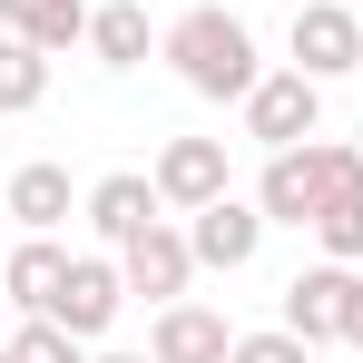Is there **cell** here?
I'll use <instances>...</instances> for the list:
<instances>
[{"instance_id":"1","label":"cell","mask_w":363,"mask_h":363,"mask_svg":"<svg viewBox=\"0 0 363 363\" xmlns=\"http://www.w3.org/2000/svg\"><path fill=\"white\" fill-rule=\"evenodd\" d=\"M157 50H167V69H177L196 99H236L245 108V89L265 79V60H255V30H245L236 10H177L167 30H157Z\"/></svg>"},{"instance_id":"2","label":"cell","mask_w":363,"mask_h":363,"mask_svg":"<svg viewBox=\"0 0 363 363\" xmlns=\"http://www.w3.org/2000/svg\"><path fill=\"white\" fill-rule=\"evenodd\" d=\"M354 167V147H334V138H304V147H275L265 157V177H255V206H265V226H314V206L334 196V177Z\"/></svg>"},{"instance_id":"3","label":"cell","mask_w":363,"mask_h":363,"mask_svg":"<svg viewBox=\"0 0 363 363\" xmlns=\"http://www.w3.org/2000/svg\"><path fill=\"white\" fill-rule=\"evenodd\" d=\"M324 128V79H304V69H265L255 89H245V138L275 157V147H304Z\"/></svg>"},{"instance_id":"4","label":"cell","mask_w":363,"mask_h":363,"mask_svg":"<svg viewBox=\"0 0 363 363\" xmlns=\"http://www.w3.org/2000/svg\"><path fill=\"white\" fill-rule=\"evenodd\" d=\"M285 50H295L304 79H344V69H363V20L344 0H304L295 30H285Z\"/></svg>"},{"instance_id":"5","label":"cell","mask_w":363,"mask_h":363,"mask_svg":"<svg viewBox=\"0 0 363 363\" xmlns=\"http://www.w3.org/2000/svg\"><path fill=\"white\" fill-rule=\"evenodd\" d=\"M118 304H128V275H118V255H69V275H60V304H50V324H69V334L89 344V334H108V324H118Z\"/></svg>"},{"instance_id":"6","label":"cell","mask_w":363,"mask_h":363,"mask_svg":"<svg viewBox=\"0 0 363 363\" xmlns=\"http://www.w3.org/2000/svg\"><path fill=\"white\" fill-rule=\"evenodd\" d=\"M186 245H196V265L236 275V265H255V245H265V206L226 186L216 206H196V216H186Z\"/></svg>"},{"instance_id":"7","label":"cell","mask_w":363,"mask_h":363,"mask_svg":"<svg viewBox=\"0 0 363 363\" xmlns=\"http://www.w3.org/2000/svg\"><path fill=\"white\" fill-rule=\"evenodd\" d=\"M118 275H128V295H147V304H177L186 295V275H196V245H186V226H147V236H128L118 245Z\"/></svg>"},{"instance_id":"8","label":"cell","mask_w":363,"mask_h":363,"mask_svg":"<svg viewBox=\"0 0 363 363\" xmlns=\"http://www.w3.org/2000/svg\"><path fill=\"white\" fill-rule=\"evenodd\" d=\"M147 177H157V196H167L177 216H196V206H216V196H226V138H167Z\"/></svg>"},{"instance_id":"9","label":"cell","mask_w":363,"mask_h":363,"mask_svg":"<svg viewBox=\"0 0 363 363\" xmlns=\"http://www.w3.org/2000/svg\"><path fill=\"white\" fill-rule=\"evenodd\" d=\"M236 354V324L216 314V304H157V324H147V363H226Z\"/></svg>"},{"instance_id":"10","label":"cell","mask_w":363,"mask_h":363,"mask_svg":"<svg viewBox=\"0 0 363 363\" xmlns=\"http://www.w3.org/2000/svg\"><path fill=\"white\" fill-rule=\"evenodd\" d=\"M344 304H354V265H304L295 285H285V334H304V344H344Z\"/></svg>"},{"instance_id":"11","label":"cell","mask_w":363,"mask_h":363,"mask_svg":"<svg viewBox=\"0 0 363 363\" xmlns=\"http://www.w3.org/2000/svg\"><path fill=\"white\" fill-rule=\"evenodd\" d=\"M79 216L99 226L108 245H128V236H147L157 216H167V196H157V177H138V167H118V177H99L89 196H79Z\"/></svg>"},{"instance_id":"12","label":"cell","mask_w":363,"mask_h":363,"mask_svg":"<svg viewBox=\"0 0 363 363\" xmlns=\"http://www.w3.org/2000/svg\"><path fill=\"white\" fill-rule=\"evenodd\" d=\"M69 206H79V196H69V167H60V157H30V167L10 177V216H20V236H60Z\"/></svg>"},{"instance_id":"13","label":"cell","mask_w":363,"mask_h":363,"mask_svg":"<svg viewBox=\"0 0 363 363\" xmlns=\"http://www.w3.org/2000/svg\"><path fill=\"white\" fill-rule=\"evenodd\" d=\"M0 265H10V304H20V314H50V304H60V275H69L60 236H20Z\"/></svg>"},{"instance_id":"14","label":"cell","mask_w":363,"mask_h":363,"mask_svg":"<svg viewBox=\"0 0 363 363\" xmlns=\"http://www.w3.org/2000/svg\"><path fill=\"white\" fill-rule=\"evenodd\" d=\"M0 30L40 40V50H79L89 40V0H0Z\"/></svg>"},{"instance_id":"15","label":"cell","mask_w":363,"mask_h":363,"mask_svg":"<svg viewBox=\"0 0 363 363\" xmlns=\"http://www.w3.org/2000/svg\"><path fill=\"white\" fill-rule=\"evenodd\" d=\"M147 40H157V30H147V10H138V0L89 10V50H99V69H138V60H147Z\"/></svg>"},{"instance_id":"16","label":"cell","mask_w":363,"mask_h":363,"mask_svg":"<svg viewBox=\"0 0 363 363\" xmlns=\"http://www.w3.org/2000/svg\"><path fill=\"white\" fill-rule=\"evenodd\" d=\"M40 99H50V50H40V40H10V30H0V118L40 108Z\"/></svg>"},{"instance_id":"17","label":"cell","mask_w":363,"mask_h":363,"mask_svg":"<svg viewBox=\"0 0 363 363\" xmlns=\"http://www.w3.org/2000/svg\"><path fill=\"white\" fill-rule=\"evenodd\" d=\"M10 363H89V354H79V334H69V324H50V314H30V324L10 334Z\"/></svg>"},{"instance_id":"18","label":"cell","mask_w":363,"mask_h":363,"mask_svg":"<svg viewBox=\"0 0 363 363\" xmlns=\"http://www.w3.org/2000/svg\"><path fill=\"white\" fill-rule=\"evenodd\" d=\"M226 363H314V344L275 324V334H236V354H226Z\"/></svg>"},{"instance_id":"19","label":"cell","mask_w":363,"mask_h":363,"mask_svg":"<svg viewBox=\"0 0 363 363\" xmlns=\"http://www.w3.org/2000/svg\"><path fill=\"white\" fill-rule=\"evenodd\" d=\"M344 344L363 354V275H354V304H344Z\"/></svg>"},{"instance_id":"20","label":"cell","mask_w":363,"mask_h":363,"mask_svg":"<svg viewBox=\"0 0 363 363\" xmlns=\"http://www.w3.org/2000/svg\"><path fill=\"white\" fill-rule=\"evenodd\" d=\"M99 363H147V354H99Z\"/></svg>"},{"instance_id":"21","label":"cell","mask_w":363,"mask_h":363,"mask_svg":"<svg viewBox=\"0 0 363 363\" xmlns=\"http://www.w3.org/2000/svg\"><path fill=\"white\" fill-rule=\"evenodd\" d=\"M0 304H10V265H0Z\"/></svg>"},{"instance_id":"22","label":"cell","mask_w":363,"mask_h":363,"mask_svg":"<svg viewBox=\"0 0 363 363\" xmlns=\"http://www.w3.org/2000/svg\"><path fill=\"white\" fill-rule=\"evenodd\" d=\"M0 363H10V344H0Z\"/></svg>"},{"instance_id":"23","label":"cell","mask_w":363,"mask_h":363,"mask_svg":"<svg viewBox=\"0 0 363 363\" xmlns=\"http://www.w3.org/2000/svg\"><path fill=\"white\" fill-rule=\"evenodd\" d=\"M354 147H363V138H354Z\"/></svg>"}]
</instances>
